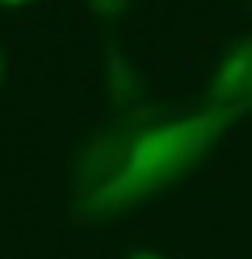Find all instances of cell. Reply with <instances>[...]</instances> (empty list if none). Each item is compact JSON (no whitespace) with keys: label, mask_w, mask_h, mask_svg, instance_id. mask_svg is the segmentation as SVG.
Returning a JSON list of instances; mask_svg holds the SVG:
<instances>
[{"label":"cell","mask_w":252,"mask_h":259,"mask_svg":"<svg viewBox=\"0 0 252 259\" xmlns=\"http://www.w3.org/2000/svg\"><path fill=\"white\" fill-rule=\"evenodd\" d=\"M124 4H128V0H90V7H94L97 14H104V18H107V14H121Z\"/></svg>","instance_id":"3957f363"},{"label":"cell","mask_w":252,"mask_h":259,"mask_svg":"<svg viewBox=\"0 0 252 259\" xmlns=\"http://www.w3.org/2000/svg\"><path fill=\"white\" fill-rule=\"evenodd\" d=\"M4 7H24V4H35V0H0Z\"/></svg>","instance_id":"277c9868"},{"label":"cell","mask_w":252,"mask_h":259,"mask_svg":"<svg viewBox=\"0 0 252 259\" xmlns=\"http://www.w3.org/2000/svg\"><path fill=\"white\" fill-rule=\"evenodd\" d=\"M232 118H235V111L211 107L204 114L170 121V124H159V128L142 132L135 139V145L128 149V156H124V169L90 197V207L124 211V207L138 204L145 194H152L155 187L170 183L200 152H207L211 142L228 128Z\"/></svg>","instance_id":"6da1fadb"},{"label":"cell","mask_w":252,"mask_h":259,"mask_svg":"<svg viewBox=\"0 0 252 259\" xmlns=\"http://www.w3.org/2000/svg\"><path fill=\"white\" fill-rule=\"evenodd\" d=\"M249 83H252V41L245 38L235 45V52L221 62V69L214 76V87H211L214 107L242 114L249 107Z\"/></svg>","instance_id":"7a4b0ae2"},{"label":"cell","mask_w":252,"mask_h":259,"mask_svg":"<svg viewBox=\"0 0 252 259\" xmlns=\"http://www.w3.org/2000/svg\"><path fill=\"white\" fill-rule=\"evenodd\" d=\"M4 73H7V59H4V52H0V83H4Z\"/></svg>","instance_id":"5b68a950"}]
</instances>
